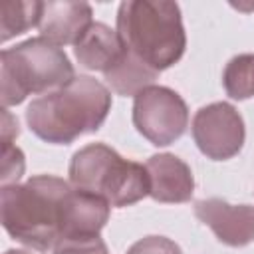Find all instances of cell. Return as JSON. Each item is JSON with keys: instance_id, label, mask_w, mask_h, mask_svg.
I'll use <instances>...</instances> for the list:
<instances>
[{"instance_id": "4", "label": "cell", "mask_w": 254, "mask_h": 254, "mask_svg": "<svg viewBox=\"0 0 254 254\" xmlns=\"http://www.w3.org/2000/svg\"><path fill=\"white\" fill-rule=\"evenodd\" d=\"M73 77V65L65 52L42 36L4 48L0 54V95L4 107L22 103L30 93L56 91Z\"/></svg>"}, {"instance_id": "10", "label": "cell", "mask_w": 254, "mask_h": 254, "mask_svg": "<svg viewBox=\"0 0 254 254\" xmlns=\"http://www.w3.org/2000/svg\"><path fill=\"white\" fill-rule=\"evenodd\" d=\"M145 169L149 173V196L157 202H187L194 190L190 167L171 153L153 155Z\"/></svg>"}, {"instance_id": "16", "label": "cell", "mask_w": 254, "mask_h": 254, "mask_svg": "<svg viewBox=\"0 0 254 254\" xmlns=\"http://www.w3.org/2000/svg\"><path fill=\"white\" fill-rule=\"evenodd\" d=\"M24 169H26L24 153L14 143L2 145V175H0L2 187L16 185L20 181V177L24 175Z\"/></svg>"}, {"instance_id": "8", "label": "cell", "mask_w": 254, "mask_h": 254, "mask_svg": "<svg viewBox=\"0 0 254 254\" xmlns=\"http://www.w3.org/2000/svg\"><path fill=\"white\" fill-rule=\"evenodd\" d=\"M194 214L222 244L246 246L254 242V206L250 204H230L222 198H202L194 202Z\"/></svg>"}, {"instance_id": "13", "label": "cell", "mask_w": 254, "mask_h": 254, "mask_svg": "<svg viewBox=\"0 0 254 254\" xmlns=\"http://www.w3.org/2000/svg\"><path fill=\"white\" fill-rule=\"evenodd\" d=\"M42 2L2 0L0 2V42H8L30 28H38Z\"/></svg>"}, {"instance_id": "9", "label": "cell", "mask_w": 254, "mask_h": 254, "mask_svg": "<svg viewBox=\"0 0 254 254\" xmlns=\"http://www.w3.org/2000/svg\"><path fill=\"white\" fill-rule=\"evenodd\" d=\"M93 24V10L85 2H42V14L38 22L40 36L56 46L77 44Z\"/></svg>"}, {"instance_id": "15", "label": "cell", "mask_w": 254, "mask_h": 254, "mask_svg": "<svg viewBox=\"0 0 254 254\" xmlns=\"http://www.w3.org/2000/svg\"><path fill=\"white\" fill-rule=\"evenodd\" d=\"M54 254H109L107 244L99 234L91 236H69L62 238L54 246Z\"/></svg>"}, {"instance_id": "1", "label": "cell", "mask_w": 254, "mask_h": 254, "mask_svg": "<svg viewBox=\"0 0 254 254\" xmlns=\"http://www.w3.org/2000/svg\"><path fill=\"white\" fill-rule=\"evenodd\" d=\"M71 183L54 175H36L0 190V220L20 244L48 252L65 230Z\"/></svg>"}, {"instance_id": "17", "label": "cell", "mask_w": 254, "mask_h": 254, "mask_svg": "<svg viewBox=\"0 0 254 254\" xmlns=\"http://www.w3.org/2000/svg\"><path fill=\"white\" fill-rule=\"evenodd\" d=\"M125 254H183L179 244L167 236H145L131 244Z\"/></svg>"}, {"instance_id": "14", "label": "cell", "mask_w": 254, "mask_h": 254, "mask_svg": "<svg viewBox=\"0 0 254 254\" xmlns=\"http://www.w3.org/2000/svg\"><path fill=\"white\" fill-rule=\"evenodd\" d=\"M222 83L232 99L254 97V54L234 56L224 67Z\"/></svg>"}, {"instance_id": "6", "label": "cell", "mask_w": 254, "mask_h": 254, "mask_svg": "<svg viewBox=\"0 0 254 254\" xmlns=\"http://www.w3.org/2000/svg\"><path fill=\"white\" fill-rule=\"evenodd\" d=\"M133 125L153 145H171L183 137L189 125L187 103L175 89L151 85L135 95Z\"/></svg>"}, {"instance_id": "12", "label": "cell", "mask_w": 254, "mask_h": 254, "mask_svg": "<svg viewBox=\"0 0 254 254\" xmlns=\"http://www.w3.org/2000/svg\"><path fill=\"white\" fill-rule=\"evenodd\" d=\"M103 77L117 95L135 97L137 93L153 85V81L159 77V71L127 50L125 56L119 60V64L113 65L109 71H105Z\"/></svg>"}, {"instance_id": "11", "label": "cell", "mask_w": 254, "mask_h": 254, "mask_svg": "<svg viewBox=\"0 0 254 254\" xmlns=\"http://www.w3.org/2000/svg\"><path fill=\"white\" fill-rule=\"evenodd\" d=\"M125 52L127 48L117 30H111L103 22H93L83 34V38L73 46V54L79 65L101 73L117 65Z\"/></svg>"}, {"instance_id": "2", "label": "cell", "mask_w": 254, "mask_h": 254, "mask_svg": "<svg viewBox=\"0 0 254 254\" xmlns=\"http://www.w3.org/2000/svg\"><path fill=\"white\" fill-rule=\"evenodd\" d=\"M109 109V89L89 75H75L67 85L34 99L26 109V123L42 141L67 145L97 131Z\"/></svg>"}, {"instance_id": "19", "label": "cell", "mask_w": 254, "mask_h": 254, "mask_svg": "<svg viewBox=\"0 0 254 254\" xmlns=\"http://www.w3.org/2000/svg\"><path fill=\"white\" fill-rule=\"evenodd\" d=\"M4 254H30V252H26V250H6Z\"/></svg>"}, {"instance_id": "18", "label": "cell", "mask_w": 254, "mask_h": 254, "mask_svg": "<svg viewBox=\"0 0 254 254\" xmlns=\"http://www.w3.org/2000/svg\"><path fill=\"white\" fill-rule=\"evenodd\" d=\"M2 145H8V143H14V139L18 137L20 129H18V119L10 113L8 107L2 109Z\"/></svg>"}, {"instance_id": "7", "label": "cell", "mask_w": 254, "mask_h": 254, "mask_svg": "<svg viewBox=\"0 0 254 254\" xmlns=\"http://www.w3.org/2000/svg\"><path fill=\"white\" fill-rule=\"evenodd\" d=\"M190 131L200 153L212 161H226L244 145L242 115L226 101L200 107L192 117Z\"/></svg>"}, {"instance_id": "5", "label": "cell", "mask_w": 254, "mask_h": 254, "mask_svg": "<svg viewBox=\"0 0 254 254\" xmlns=\"http://www.w3.org/2000/svg\"><path fill=\"white\" fill-rule=\"evenodd\" d=\"M69 183L75 189L103 196L115 208L139 202L149 196L151 189L145 165L123 159L103 143H91L73 153Z\"/></svg>"}, {"instance_id": "3", "label": "cell", "mask_w": 254, "mask_h": 254, "mask_svg": "<svg viewBox=\"0 0 254 254\" xmlns=\"http://www.w3.org/2000/svg\"><path fill=\"white\" fill-rule=\"evenodd\" d=\"M125 48L157 71L175 65L187 48L181 8L167 0H127L117 10Z\"/></svg>"}]
</instances>
